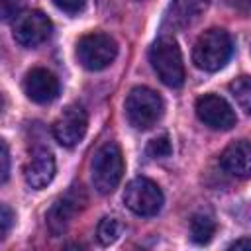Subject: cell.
Here are the masks:
<instances>
[{
    "instance_id": "obj_1",
    "label": "cell",
    "mask_w": 251,
    "mask_h": 251,
    "mask_svg": "<svg viewBox=\"0 0 251 251\" xmlns=\"http://www.w3.org/2000/svg\"><path fill=\"white\" fill-rule=\"evenodd\" d=\"M231 37L226 29L222 27H212L204 31L192 49V61L198 69L214 73L220 71L231 57Z\"/></svg>"
},
{
    "instance_id": "obj_2",
    "label": "cell",
    "mask_w": 251,
    "mask_h": 251,
    "mask_svg": "<svg viewBox=\"0 0 251 251\" xmlns=\"http://www.w3.org/2000/svg\"><path fill=\"white\" fill-rule=\"evenodd\" d=\"M124 175V155L118 143H104L92 157L90 176L92 184L100 194H110L118 188Z\"/></svg>"
},
{
    "instance_id": "obj_3",
    "label": "cell",
    "mask_w": 251,
    "mask_h": 251,
    "mask_svg": "<svg viewBox=\"0 0 251 251\" xmlns=\"http://www.w3.org/2000/svg\"><path fill=\"white\" fill-rule=\"evenodd\" d=\"M149 61L161 82L171 88H178L184 82V63L176 41L169 35L159 37L149 49Z\"/></svg>"
},
{
    "instance_id": "obj_4",
    "label": "cell",
    "mask_w": 251,
    "mask_h": 251,
    "mask_svg": "<svg viewBox=\"0 0 251 251\" xmlns=\"http://www.w3.org/2000/svg\"><path fill=\"white\" fill-rule=\"evenodd\" d=\"M163 110H165L163 98L147 86L131 88V92L126 98V118L129 126H133L135 129L153 127L161 120Z\"/></svg>"
},
{
    "instance_id": "obj_5",
    "label": "cell",
    "mask_w": 251,
    "mask_h": 251,
    "mask_svg": "<svg viewBox=\"0 0 251 251\" xmlns=\"http://www.w3.org/2000/svg\"><path fill=\"white\" fill-rule=\"evenodd\" d=\"M76 59L88 71H102L114 63L118 55V43L114 37L102 31H92L76 41Z\"/></svg>"
},
{
    "instance_id": "obj_6",
    "label": "cell",
    "mask_w": 251,
    "mask_h": 251,
    "mask_svg": "<svg viewBox=\"0 0 251 251\" xmlns=\"http://www.w3.org/2000/svg\"><path fill=\"white\" fill-rule=\"evenodd\" d=\"M124 204L137 216L149 218L155 216L163 206V192L157 186V182L137 176L127 182L124 190Z\"/></svg>"
},
{
    "instance_id": "obj_7",
    "label": "cell",
    "mask_w": 251,
    "mask_h": 251,
    "mask_svg": "<svg viewBox=\"0 0 251 251\" xmlns=\"http://www.w3.org/2000/svg\"><path fill=\"white\" fill-rule=\"evenodd\" d=\"M51 31H53L51 20L39 10L22 12L14 20V25H12L14 39L22 47H37V45H41L43 41L49 39Z\"/></svg>"
},
{
    "instance_id": "obj_8",
    "label": "cell",
    "mask_w": 251,
    "mask_h": 251,
    "mask_svg": "<svg viewBox=\"0 0 251 251\" xmlns=\"http://www.w3.org/2000/svg\"><path fill=\"white\" fill-rule=\"evenodd\" d=\"M86 196L84 190L80 186H73L71 190H67L63 196H59L53 206L47 212V227L53 235H61L67 231V227L71 226L73 218L80 212V208L84 206Z\"/></svg>"
},
{
    "instance_id": "obj_9",
    "label": "cell",
    "mask_w": 251,
    "mask_h": 251,
    "mask_svg": "<svg viewBox=\"0 0 251 251\" xmlns=\"http://www.w3.org/2000/svg\"><path fill=\"white\" fill-rule=\"evenodd\" d=\"M86 127H88L86 110L82 106H78V104H71L55 120V124H53V137L63 147H75V145H78L84 139Z\"/></svg>"
},
{
    "instance_id": "obj_10",
    "label": "cell",
    "mask_w": 251,
    "mask_h": 251,
    "mask_svg": "<svg viewBox=\"0 0 251 251\" xmlns=\"http://www.w3.org/2000/svg\"><path fill=\"white\" fill-rule=\"evenodd\" d=\"M196 116L204 126L218 129V131H227L237 122L233 108L218 94L200 96L196 100Z\"/></svg>"
},
{
    "instance_id": "obj_11",
    "label": "cell",
    "mask_w": 251,
    "mask_h": 251,
    "mask_svg": "<svg viewBox=\"0 0 251 251\" xmlns=\"http://www.w3.org/2000/svg\"><path fill=\"white\" fill-rule=\"evenodd\" d=\"M24 92L37 104H49L59 96V78L47 69H31L24 78Z\"/></svg>"
},
{
    "instance_id": "obj_12",
    "label": "cell",
    "mask_w": 251,
    "mask_h": 251,
    "mask_svg": "<svg viewBox=\"0 0 251 251\" xmlns=\"http://www.w3.org/2000/svg\"><path fill=\"white\" fill-rule=\"evenodd\" d=\"M55 176V157L47 147H35L24 167V178L31 188H45Z\"/></svg>"
},
{
    "instance_id": "obj_13",
    "label": "cell",
    "mask_w": 251,
    "mask_h": 251,
    "mask_svg": "<svg viewBox=\"0 0 251 251\" xmlns=\"http://www.w3.org/2000/svg\"><path fill=\"white\" fill-rule=\"evenodd\" d=\"M222 167L235 178H251V143L245 139L229 143L222 157Z\"/></svg>"
},
{
    "instance_id": "obj_14",
    "label": "cell",
    "mask_w": 251,
    "mask_h": 251,
    "mask_svg": "<svg viewBox=\"0 0 251 251\" xmlns=\"http://www.w3.org/2000/svg\"><path fill=\"white\" fill-rule=\"evenodd\" d=\"M210 6V0H173V22L178 25L194 24Z\"/></svg>"
},
{
    "instance_id": "obj_15",
    "label": "cell",
    "mask_w": 251,
    "mask_h": 251,
    "mask_svg": "<svg viewBox=\"0 0 251 251\" xmlns=\"http://www.w3.org/2000/svg\"><path fill=\"white\" fill-rule=\"evenodd\" d=\"M216 233V222L210 214L206 212H198L192 216L190 220V239L198 245H204L212 239V235Z\"/></svg>"
},
{
    "instance_id": "obj_16",
    "label": "cell",
    "mask_w": 251,
    "mask_h": 251,
    "mask_svg": "<svg viewBox=\"0 0 251 251\" xmlns=\"http://www.w3.org/2000/svg\"><path fill=\"white\" fill-rule=\"evenodd\" d=\"M229 92L239 104V108L251 116V76H239L229 84Z\"/></svg>"
},
{
    "instance_id": "obj_17",
    "label": "cell",
    "mask_w": 251,
    "mask_h": 251,
    "mask_svg": "<svg viewBox=\"0 0 251 251\" xmlns=\"http://www.w3.org/2000/svg\"><path fill=\"white\" fill-rule=\"evenodd\" d=\"M122 233V224L116 220V218H102L98 227H96V235H98V241L102 245H110L114 243Z\"/></svg>"
},
{
    "instance_id": "obj_18",
    "label": "cell",
    "mask_w": 251,
    "mask_h": 251,
    "mask_svg": "<svg viewBox=\"0 0 251 251\" xmlns=\"http://www.w3.org/2000/svg\"><path fill=\"white\" fill-rule=\"evenodd\" d=\"M171 153H173V147H171V141L167 135H159V137L151 139L147 145V155L153 159H165Z\"/></svg>"
},
{
    "instance_id": "obj_19",
    "label": "cell",
    "mask_w": 251,
    "mask_h": 251,
    "mask_svg": "<svg viewBox=\"0 0 251 251\" xmlns=\"http://www.w3.org/2000/svg\"><path fill=\"white\" fill-rule=\"evenodd\" d=\"M25 0H0V16L4 22L16 20L24 12Z\"/></svg>"
},
{
    "instance_id": "obj_20",
    "label": "cell",
    "mask_w": 251,
    "mask_h": 251,
    "mask_svg": "<svg viewBox=\"0 0 251 251\" xmlns=\"http://www.w3.org/2000/svg\"><path fill=\"white\" fill-rule=\"evenodd\" d=\"M53 4L59 10H63L65 14H78L84 10L86 0H53Z\"/></svg>"
},
{
    "instance_id": "obj_21",
    "label": "cell",
    "mask_w": 251,
    "mask_h": 251,
    "mask_svg": "<svg viewBox=\"0 0 251 251\" xmlns=\"http://www.w3.org/2000/svg\"><path fill=\"white\" fill-rule=\"evenodd\" d=\"M0 222H2V239H4L8 235V231H10V227H12V222H14V214L8 208V204H2V218H0Z\"/></svg>"
},
{
    "instance_id": "obj_22",
    "label": "cell",
    "mask_w": 251,
    "mask_h": 251,
    "mask_svg": "<svg viewBox=\"0 0 251 251\" xmlns=\"http://www.w3.org/2000/svg\"><path fill=\"white\" fill-rule=\"evenodd\" d=\"M0 159H2V182H6L8 180V175H10V151H8V143L6 141H2V155H0Z\"/></svg>"
},
{
    "instance_id": "obj_23",
    "label": "cell",
    "mask_w": 251,
    "mask_h": 251,
    "mask_svg": "<svg viewBox=\"0 0 251 251\" xmlns=\"http://www.w3.org/2000/svg\"><path fill=\"white\" fill-rule=\"evenodd\" d=\"M229 8L241 14H251V0H226Z\"/></svg>"
},
{
    "instance_id": "obj_24",
    "label": "cell",
    "mask_w": 251,
    "mask_h": 251,
    "mask_svg": "<svg viewBox=\"0 0 251 251\" xmlns=\"http://www.w3.org/2000/svg\"><path fill=\"white\" fill-rule=\"evenodd\" d=\"M229 249H251V239L249 237L235 239L233 243H229Z\"/></svg>"
},
{
    "instance_id": "obj_25",
    "label": "cell",
    "mask_w": 251,
    "mask_h": 251,
    "mask_svg": "<svg viewBox=\"0 0 251 251\" xmlns=\"http://www.w3.org/2000/svg\"><path fill=\"white\" fill-rule=\"evenodd\" d=\"M137 2H141V0H137Z\"/></svg>"
}]
</instances>
